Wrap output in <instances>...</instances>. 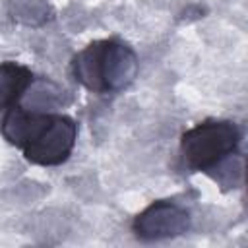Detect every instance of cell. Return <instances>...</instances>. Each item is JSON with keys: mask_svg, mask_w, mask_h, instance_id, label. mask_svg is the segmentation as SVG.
Here are the masks:
<instances>
[{"mask_svg": "<svg viewBox=\"0 0 248 248\" xmlns=\"http://www.w3.org/2000/svg\"><path fill=\"white\" fill-rule=\"evenodd\" d=\"M2 136L23 149L33 165L52 167L64 163L78 140V124L66 114H46L25 107H10L2 124Z\"/></svg>", "mask_w": 248, "mask_h": 248, "instance_id": "6da1fadb", "label": "cell"}, {"mask_svg": "<svg viewBox=\"0 0 248 248\" xmlns=\"http://www.w3.org/2000/svg\"><path fill=\"white\" fill-rule=\"evenodd\" d=\"M138 68L140 62L136 52L116 39L93 41L72 60L74 78L95 93L126 89L138 76Z\"/></svg>", "mask_w": 248, "mask_h": 248, "instance_id": "7a4b0ae2", "label": "cell"}, {"mask_svg": "<svg viewBox=\"0 0 248 248\" xmlns=\"http://www.w3.org/2000/svg\"><path fill=\"white\" fill-rule=\"evenodd\" d=\"M240 143V130L231 120H205L186 130L180 140V153L186 167L209 170L227 161Z\"/></svg>", "mask_w": 248, "mask_h": 248, "instance_id": "3957f363", "label": "cell"}, {"mask_svg": "<svg viewBox=\"0 0 248 248\" xmlns=\"http://www.w3.org/2000/svg\"><path fill=\"white\" fill-rule=\"evenodd\" d=\"M190 211L170 200H159L149 203L132 223V229L141 240H165L174 238L190 231Z\"/></svg>", "mask_w": 248, "mask_h": 248, "instance_id": "277c9868", "label": "cell"}, {"mask_svg": "<svg viewBox=\"0 0 248 248\" xmlns=\"http://www.w3.org/2000/svg\"><path fill=\"white\" fill-rule=\"evenodd\" d=\"M33 74L23 64L6 60L0 62V110L10 108L29 89Z\"/></svg>", "mask_w": 248, "mask_h": 248, "instance_id": "5b68a950", "label": "cell"}]
</instances>
